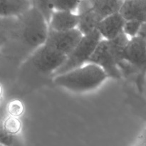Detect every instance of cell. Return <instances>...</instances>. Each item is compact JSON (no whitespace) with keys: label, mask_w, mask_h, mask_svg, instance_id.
<instances>
[{"label":"cell","mask_w":146,"mask_h":146,"mask_svg":"<svg viewBox=\"0 0 146 146\" xmlns=\"http://www.w3.org/2000/svg\"><path fill=\"white\" fill-rule=\"evenodd\" d=\"M17 18H5L0 17V48L12 39L16 30Z\"/></svg>","instance_id":"cell-14"},{"label":"cell","mask_w":146,"mask_h":146,"mask_svg":"<svg viewBox=\"0 0 146 146\" xmlns=\"http://www.w3.org/2000/svg\"><path fill=\"white\" fill-rule=\"evenodd\" d=\"M66 58L67 56L44 44L27 58V64L31 72L40 76L52 77L64 64Z\"/></svg>","instance_id":"cell-6"},{"label":"cell","mask_w":146,"mask_h":146,"mask_svg":"<svg viewBox=\"0 0 146 146\" xmlns=\"http://www.w3.org/2000/svg\"><path fill=\"white\" fill-rule=\"evenodd\" d=\"M2 94H3V88H2V86H1V84H0V100L1 99Z\"/></svg>","instance_id":"cell-23"},{"label":"cell","mask_w":146,"mask_h":146,"mask_svg":"<svg viewBox=\"0 0 146 146\" xmlns=\"http://www.w3.org/2000/svg\"><path fill=\"white\" fill-rule=\"evenodd\" d=\"M31 7V0H0V17L17 18Z\"/></svg>","instance_id":"cell-12"},{"label":"cell","mask_w":146,"mask_h":146,"mask_svg":"<svg viewBox=\"0 0 146 146\" xmlns=\"http://www.w3.org/2000/svg\"><path fill=\"white\" fill-rule=\"evenodd\" d=\"M133 146H146V127L138 135Z\"/></svg>","instance_id":"cell-21"},{"label":"cell","mask_w":146,"mask_h":146,"mask_svg":"<svg viewBox=\"0 0 146 146\" xmlns=\"http://www.w3.org/2000/svg\"><path fill=\"white\" fill-rule=\"evenodd\" d=\"M108 78L105 71L91 63L71 71L53 77V83L57 86L76 93L92 91L101 85Z\"/></svg>","instance_id":"cell-2"},{"label":"cell","mask_w":146,"mask_h":146,"mask_svg":"<svg viewBox=\"0 0 146 146\" xmlns=\"http://www.w3.org/2000/svg\"><path fill=\"white\" fill-rule=\"evenodd\" d=\"M137 36L140 37L143 41V42L145 43L146 46V22L143 23L142 24V26L141 27V29H140Z\"/></svg>","instance_id":"cell-22"},{"label":"cell","mask_w":146,"mask_h":146,"mask_svg":"<svg viewBox=\"0 0 146 146\" xmlns=\"http://www.w3.org/2000/svg\"><path fill=\"white\" fill-rule=\"evenodd\" d=\"M0 146H1V145H0Z\"/></svg>","instance_id":"cell-25"},{"label":"cell","mask_w":146,"mask_h":146,"mask_svg":"<svg viewBox=\"0 0 146 146\" xmlns=\"http://www.w3.org/2000/svg\"><path fill=\"white\" fill-rule=\"evenodd\" d=\"M7 115L6 104L0 105V145L15 146L17 143V137L9 135L4 129V121Z\"/></svg>","instance_id":"cell-15"},{"label":"cell","mask_w":146,"mask_h":146,"mask_svg":"<svg viewBox=\"0 0 146 146\" xmlns=\"http://www.w3.org/2000/svg\"><path fill=\"white\" fill-rule=\"evenodd\" d=\"M24 105L19 99H12L6 104V111L10 116L20 118L24 113Z\"/></svg>","instance_id":"cell-18"},{"label":"cell","mask_w":146,"mask_h":146,"mask_svg":"<svg viewBox=\"0 0 146 146\" xmlns=\"http://www.w3.org/2000/svg\"><path fill=\"white\" fill-rule=\"evenodd\" d=\"M143 23L135 20H128L125 23L123 28V32L130 38H133L138 36Z\"/></svg>","instance_id":"cell-20"},{"label":"cell","mask_w":146,"mask_h":146,"mask_svg":"<svg viewBox=\"0 0 146 146\" xmlns=\"http://www.w3.org/2000/svg\"><path fill=\"white\" fill-rule=\"evenodd\" d=\"M126 21L135 20L146 22V0H125L120 11Z\"/></svg>","instance_id":"cell-11"},{"label":"cell","mask_w":146,"mask_h":146,"mask_svg":"<svg viewBox=\"0 0 146 146\" xmlns=\"http://www.w3.org/2000/svg\"><path fill=\"white\" fill-rule=\"evenodd\" d=\"M126 20L121 13H116L106 17L101 21L97 28L103 39L112 40L123 33V28Z\"/></svg>","instance_id":"cell-9"},{"label":"cell","mask_w":146,"mask_h":146,"mask_svg":"<svg viewBox=\"0 0 146 146\" xmlns=\"http://www.w3.org/2000/svg\"><path fill=\"white\" fill-rule=\"evenodd\" d=\"M54 0H31L32 7L36 9L46 19L48 24L54 11Z\"/></svg>","instance_id":"cell-16"},{"label":"cell","mask_w":146,"mask_h":146,"mask_svg":"<svg viewBox=\"0 0 146 146\" xmlns=\"http://www.w3.org/2000/svg\"><path fill=\"white\" fill-rule=\"evenodd\" d=\"M128 44L124 36H118L112 40L102 39L96 48L88 63L101 67L108 78L120 80L123 78L119 64L123 61V54Z\"/></svg>","instance_id":"cell-4"},{"label":"cell","mask_w":146,"mask_h":146,"mask_svg":"<svg viewBox=\"0 0 146 146\" xmlns=\"http://www.w3.org/2000/svg\"><path fill=\"white\" fill-rule=\"evenodd\" d=\"M48 32V22L44 16L32 7L17 17V27L11 41H15L19 44L27 58L45 44Z\"/></svg>","instance_id":"cell-1"},{"label":"cell","mask_w":146,"mask_h":146,"mask_svg":"<svg viewBox=\"0 0 146 146\" xmlns=\"http://www.w3.org/2000/svg\"><path fill=\"white\" fill-rule=\"evenodd\" d=\"M84 36L78 29L66 31H57L48 27V36L45 45L60 54L68 56L78 45Z\"/></svg>","instance_id":"cell-7"},{"label":"cell","mask_w":146,"mask_h":146,"mask_svg":"<svg viewBox=\"0 0 146 146\" xmlns=\"http://www.w3.org/2000/svg\"><path fill=\"white\" fill-rule=\"evenodd\" d=\"M78 24L76 12L54 11L48 23V27L54 31H66L77 29Z\"/></svg>","instance_id":"cell-10"},{"label":"cell","mask_w":146,"mask_h":146,"mask_svg":"<svg viewBox=\"0 0 146 146\" xmlns=\"http://www.w3.org/2000/svg\"><path fill=\"white\" fill-rule=\"evenodd\" d=\"M78 18V29L83 35H87L97 30L102 19L95 12L88 0H81L76 10Z\"/></svg>","instance_id":"cell-8"},{"label":"cell","mask_w":146,"mask_h":146,"mask_svg":"<svg viewBox=\"0 0 146 146\" xmlns=\"http://www.w3.org/2000/svg\"><path fill=\"white\" fill-rule=\"evenodd\" d=\"M121 1H125V0H121Z\"/></svg>","instance_id":"cell-24"},{"label":"cell","mask_w":146,"mask_h":146,"mask_svg":"<svg viewBox=\"0 0 146 146\" xmlns=\"http://www.w3.org/2000/svg\"><path fill=\"white\" fill-rule=\"evenodd\" d=\"M97 30L84 35L72 52L67 56L64 64L52 76L61 75L88 64L100 41L102 40Z\"/></svg>","instance_id":"cell-5"},{"label":"cell","mask_w":146,"mask_h":146,"mask_svg":"<svg viewBox=\"0 0 146 146\" xmlns=\"http://www.w3.org/2000/svg\"><path fill=\"white\" fill-rule=\"evenodd\" d=\"M4 126L9 135L17 137L22 130V122L20 118L10 116L7 114L4 121Z\"/></svg>","instance_id":"cell-17"},{"label":"cell","mask_w":146,"mask_h":146,"mask_svg":"<svg viewBox=\"0 0 146 146\" xmlns=\"http://www.w3.org/2000/svg\"><path fill=\"white\" fill-rule=\"evenodd\" d=\"M88 1L93 9L102 19L119 13L123 4L121 0H88Z\"/></svg>","instance_id":"cell-13"},{"label":"cell","mask_w":146,"mask_h":146,"mask_svg":"<svg viewBox=\"0 0 146 146\" xmlns=\"http://www.w3.org/2000/svg\"><path fill=\"white\" fill-rule=\"evenodd\" d=\"M81 0H54V11L76 12Z\"/></svg>","instance_id":"cell-19"},{"label":"cell","mask_w":146,"mask_h":146,"mask_svg":"<svg viewBox=\"0 0 146 146\" xmlns=\"http://www.w3.org/2000/svg\"><path fill=\"white\" fill-rule=\"evenodd\" d=\"M118 67L123 78L131 80L142 94L146 77V46L140 37L130 39L124 51L123 61Z\"/></svg>","instance_id":"cell-3"}]
</instances>
